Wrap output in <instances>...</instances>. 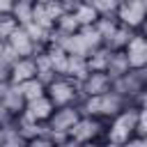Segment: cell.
<instances>
[{
    "mask_svg": "<svg viewBox=\"0 0 147 147\" xmlns=\"http://www.w3.org/2000/svg\"><path fill=\"white\" fill-rule=\"evenodd\" d=\"M80 113L83 115H90V117H101V119H113L117 113H122L129 101L124 96H119L117 92H106V94H99V96H83L80 99Z\"/></svg>",
    "mask_w": 147,
    "mask_h": 147,
    "instance_id": "1",
    "label": "cell"
},
{
    "mask_svg": "<svg viewBox=\"0 0 147 147\" xmlns=\"http://www.w3.org/2000/svg\"><path fill=\"white\" fill-rule=\"evenodd\" d=\"M136 124H138V106L129 103L122 113H117L113 119H108L103 140L108 145H126L131 138H136Z\"/></svg>",
    "mask_w": 147,
    "mask_h": 147,
    "instance_id": "2",
    "label": "cell"
},
{
    "mask_svg": "<svg viewBox=\"0 0 147 147\" xmlns=\"http://www.w3.org/2000/svg\"><path fill=\"white\" fill-rule=\"evenodd\" d=\"M46 96L53 101L55 108L74 106V103H80V99H83L80 85L76 80H71L69 76H57L53 83H48L46 85Z\"/></svg>",
    "mask_w": 147,
    "mask_h": 147,
    "instance_id": "3",
    "label": "cell"
},
{
    "mask_svg": "<svg viewBox=\"0 0 147 147\" xmlns=\"http://www.w3.org/2000/svg\"><path fill=\"white\" fill-rule=\"evenodd\" d=\"M80 117H83V113H80V106H78V103L55 108V110H53V115H51V119L46 122L48 133L60 142V140L69 138V131L74 129V124H76Z\"/></svg>",
    "mask_w": 147,
    "mask_h": 147,
    "instance_id": "4",
    "label": "cell"
},
{
    "mask_svg": "<svg viewBox=\"0 0 147 147\" xmlns=\"http://www.w3.org/2000/svg\"><path fill=\"white\" fill-rule=\"evenodd\" d=\"M106 126H108L106 119L83 115V117L74 124V129L69 131V138L78 140L80 145H87V142H92V140H103V138H106Z\"/></svg>",
    "mask_w": 147,
    "mask_h": 147,
    "instance_id": "5",
    "label": "cell"
},
{
    "mask_svg": "<svg viewBox=\"0 0 147 147\" xmlns=\"http://www.w3.org/2000/svg\"><path fill=\"white\" fill-rule=\"evenodd\" d=\"M115 16L122 25L131 30H140V25L147 18V0H122L115 9Z\"/></svg>",
    "mask_w": 147,
    "mask_h": 147,
    "instance_id": "6",
    "label": "cell"
},
{
    "mask_svg": "<svg viewBox=\"0 0 147 147\" xmlns=\"http://www.w3.org/2000/svg\"><path fill=\"white\" fill-rule=\"evenodd\" d=\"M145 90V78L138 69H131L117 78H113V92H117L119 96H124L129 103L136 101V96Z\"/></svg>",
    "mask_w": 147,
    "mask_h": 147,
    "instance_id": "7",
    "label": "cell"
},
{
    "mask_svg": "<svg viewBox=\"0 0 147 147\" xmlns=\"http://www.w3.org/2000/svg\"><path fill=\"white\" fill-rule=\"evenodd\" d=\"M5 44L16 53V57H34L39 51H44L41 46H37V44H34V39L30 37V32H28L23 25H18Z\"/></svg>",
    "mask_w": 147,
    "mask_h": 147,
    "instance_id": "8",
    "label": "cell"
},
{
    "mask_svg": "<svg viewBox=\"0 0 147 147\" xmlns=\"http://www.w3.org/2000/svg\"><path fill=\"white\" fill-rule=\"evenodd\" d=\"M78 85H80L83 96H99L113 90V78L108 71H90Z\"/></svg>",
    "mask_w": 147,
    "mask_h": 147,
    "instance_id": "9",
    "label": "cell"
},
{
    "mask_svg": "<svg viewBox=\"0 0 147 147\" xmlns=\"http://www.w3.org/2000/svg\"><path fill=\"white\" fill-rule=\"evenodd\" d=\"M126 51V55H129V64H131V69H145L147 67V37L142 34V32H133V37H131V41H129V46L124 48Z\"/></svg>",
    "mask_w": 147,
    "mask_h": 147,
    "instance_id": "10",
    "label": "cell"
},
{
    "mask_svg": "<svg viewBox=\"0 0 147 147\" xmlns=\"http://www.w3.org/2000/svg\"><path fill=\"white\" fill-rule=\"evenodd\" d=\"M53 110H55L53 101H51V99L44 94V96H39V99H32V101H28V103H25V110H23V115H25V117H30V119H34V122H41V124H46V122L51 119Z\"/></svg>",
    "mask_w": 147,
    "mask_h": 147,
    "instance_id": "11",
    "label": "cell"
},
{
    "mask_svg": "<svg viewBox=\"0 0 147 147\" xmlns=\"http://www.w3.org/2000/svg\"><path fill=\"white\" fill-rule=\"evenodd\" d=\"M30 78H37V64H34V57H18L11 62L9 67V80L14 85H21Z\"/></svg>",
    "mask_w": 147,
    "mask_h": 147,
    "instance_id": "12",
    "label": "cell"
},
{
    "mask_svg": "<svg viewBox=\"0 0 147 147\" xmlns=\"http://www.w3.org/2000/svg\"><path fill=\"white\" fill-rule=\"evenodd\" d=\"M2 101V106L7 108V113L11 115V117H18L23 110H25V96H23V92H21V85H9L7 87V92H5V96L0 99Z\"/></svg>",
    "mask_w": 147,
    "mask_h": 147,
    "instance_id": "13",
    "label": "cell"
},
{
    "mask_svg": "<svg viewBox=\"0 0 147 147\" xmlns=\"http://www.w3.org/2000/svg\"><path fill=\"white\" fill-rule=\"evenodd\" d=\"M14 124H16V129H18V133L30 142L32 138H37V136H41V133H46L48 131V126L46 124H41V122H34V119H30V117H25L23 113L18 115V117H14Z\"/></svg>",
    "mask_w": 147,
    "mask_h": 147,
    "instance_id": "14",
    "label": "cell"
},
{
    "mask_svg": "<svg viewBox=\"0 0 147 147\" xmlns=\"http://www.w3.org/2000/svg\"><path fill=\"white\" fill-rule=\"evenodd\" d=\"M34 64H37V78H39L44 85H48V83H53V80L57 78V74H55V69H53V62H51V55H48L46 48L34 55Z\"/></svg>",
    "mask_w": 147,
    "mask_h": 147,
    "instance_id": "15",
    "label": "cell"
},
{
    "mask_svg": "<svg viewBox=\"0 0 147 147\" xmlns=\"http://www.w3.org/2000/svg\"><path fill=\"white\" fill-rule=\"evenodd\" d=\"M85 60H87V69H90V71H108V64H110V48L103 44V46L94 48Z\"/></svg>",
    "mask_w": 147,
    "mask_h": 147,
    "instance_id": "16",
    "label": "cell"
},
{
    "mask_svg": "<svg viewBox=\"0 0 147 147\" xmlns=\"http://www.w3.org/2000/svg\"><path fill=\"white\" fill-rule=\"evenodd\" d=\"M126 71H131L126 51H110V64H108V74H110V78H117V76L126 74Z\"/></svg>",
    "mask_w": 147,
    "mask_h": 147,
    "instance_id": "17",
    "label": "cell"
},
{
    "mask_svg": "<svg viewBox=\"0 0 147 147\" xmlns=\"http://www.w3.org/2000/svg\"><path fill=\"white\" fill-rule=\"evenodd\" d=\"M133 32H136V30H131V28H126V25L119 23V28L115 30V34L106 41V46H108L110 51H124V48L129 46L131 37H133Z\"/></svg>",
    "mask_w": 147,
    "mask_h": 147,
    "instance_id": "18",
    "label": "cell"
},
{
    "mask_svg": "<svg viewBox=\"0 0 147 147\" xmlns=\"http://www.w3.org/2000/svg\"><path fill=\"white\" fill-rule=\"evenodd\" d=\"M96 30L101 32V37H103V44L115 34V30L119 28V18L115 16V14H101L99 18H96Z\"/></svg>",
    "mask_w": 147,
    "mask_h": 147,
    "instance_id": "19",
    "label": "cell"
},
{
    "mask_svg": "<svg viewBox=\"0 0 147 147\" xmlns=\"http://www.w3.org/2000/svg\"><path fill=\"white\" fill-rule=\"evenodd\" d=\"M25 145H28V140L18 133L14 119L7 122V124L2 126V147H25Z\"/></svg>",
    "mask_w": 147,
    "mask_h": 147,
    "instance_id": "20",
    "label": "cell"
},
{
    "mask_svg": "<svg viewBox=\"0 0 147 147\" xmlns=\"http://www.w3.org/2000/svg\"><path fill=\"white\" fill-rule=\"evenodd\" d=\"M87 74H90V69H87V60L80 57V55H69V69H67V76H69L71 80L80 83Z\"/></svg>",
    "mask_w": 147,
    "mask_h": 147,
    "instance_id": "21",
    "label": "cell"
},
{
    "mask_svg": "<svg viewBox=\"0 0 147 147\" xmlns=\"http://www.w3.org/2000/svg\"><path fill=\"white\" fill-rule=\"evenodd\" d=\"M80 28H83V25L78 23L76 14H74V11H64V14L55 21V28H53V30H57V32H62V34H76Z\"/></svg>",
    "mask_w": 147,
    "mask_h": 147,
    "instance_id": "22",
    "label": "cell"
},
{
    "mask_svg": "<svg viewBox=\"0 0 147 147\" xmlns=\"http://www.w3.org/2000/svg\"><path fill=\"white\" fill-rule=\"evenodd\" d=\"M34 5H37L34 0H16L11 16L18 21V25H28V23L32 21V11H34Z\"/></svg>",
    "mask_w": 147,
    "mask_h": 147,
    "instance_id": "23",
    "label": "cell"
},
{
    "mask_svg": "<svg viewBox=\"0 0 147 147\" xmlns=\"http://www.w3.org/2000/svg\"><path fill=\"white\" fill-rule=\"evenodd\" d=\"M32 21H34L37 25L46 28V30H53V28H55V18H53V14H51L48 5H41V2H37V5H34V11H32Z\"/></svg>",
    "mask_w": 147,
    "mask_h": 147,
    "instance_id": "24",
    "label": "cell"
},
{
    "mask_svg": "<svg viewBox=\"0 0 147 147\" xmlns=\"http://www.w3.org/2000/svg\"><path fill=\"white\" fill-rule=\"evenodd\" d=\"M76 18H78V23L80 25H94L96 23V18L101 16L99 14V9L96 7H92V5H87V2H80L78 7H76Z\"/></svg>",
    "mask_w": 147,
    "mask_h": 147,
    "instance_id": "25",
    "label": "cell"
},
{
    "mask_svg": "<svg viewBox=\"0 0 147 147\" xmlns=\"http://www.w3.org/2000/svg\"><path fill=\"white\" fill-rule=\"evenodd\" d=\"M78 34H80V37H83V41L87 44L90 53H92L94 48L103 46V37H101V32L96 30V25H83V28L78 30Z\"/></svg>",
    "mask_w": 147,
    "mask_h": 147,
    "instance_id": "26",
    "label": "cell"
},
{
    "mask_svg": "<svg viewBox=\"0 0 147 147\" xmlns=\"http://www.w3.org/2000/svg\"><path fill=\"white\" fill-rule=\"evenodd\" d=\"M21 92H23L25 101H32V99H39V96L46 94V85L39 78H30V80L21 83Z\"/></svg>",
    "mask_w": 147,
    "mask_h": 147,
    "instance_id": "27",
    "label": "cell"
},
{
    "mask_svg": "<svg viewBox=\"0 0 147 147\" xmlns=\"http://www.w3.org/2000/svg\"><path fill=\"white\" fill-rule=\"evenodd\" d=\"M16 28H18V21L11 14H0V41H7Z\"/></svg>",
    "mask_w": 147,
    "mask_h": 147,
    "instance_id": "28",
    "label": "cell"
},
{
    "mask_svg": "<svg viewBox=\"0 0 147 147\" xmlns=\"http://www.w3.org/2000/svg\"><path fill=\"white\" fill-rule=\"evenodd\" d=\"M28 147H57V140L46 131V133H41V136H37V138H32V140L28 142Z\"/></svg>",
    "mask_w": 147,
    "mask_h": 147,
    "instance_id": "29",
    "label": "cell"
},
{
    "mask_svg": "<svg viewBox=\"0 0 147 147\" xmlns=\"http://www.w3.org/2000/svg\"><path fill=\"white\" fill-rule=\"evenodd\" d=\"M136 136L147 140V108H138V124H136Z\"/></svg>",
    "mask_w": 147,
    "mask_h": 147,
    "instance_id": "30",
    "label": "cell"
},
{
    "mask_svg": "<svg viewBox=\"0 0 147 147\" xmlns=\"http://www.w3.org/2000/svg\"><path fill=\"white\" fill-rule=\"evenodd\" d=\"M60 2V7L64 9V11H76V7L83 2V0H57Z\"/></svg>",
    "mask_w": 147,
    "mask_h": 147,
    "instance_id": "31",
    "label": "cell"
},
{
    "mask_svg": "<svg viewBox=\"0 0 147 147\" xmlns=\"http://www.w3.org/2000/svg\"><path fill=\"white\" fill-rule=\"evenodd\" d=\"M16 0H0V14H11Z\"/></svg>",
    "mask_w": 147,
    "mask_h": 147,
    "instance_id": "32",
    "label": "cell"
},
{
    "mask_svg": "<svg viewBox=\"0 0 147 147\" xmlns=\"http://www.w3.org/2000/svg\"><path fill=\"white\" fill-rule=\"evenodd\" d=\"M133 103H136L138 108H147V85H145V90L136 96V101H133Z\"/></svg>",
    "mask_w": 147,
    "mask_h": 147,
    "instance_id": "33",
    "label": "cell"
},
{
    "mask_svg": "<svg viewBox=\"0 0 147 147\" xmlns=\"http://www.w3.org/2000/svg\"><path fill=\"white\" fill-rule=\"evenodd\" d=\"M11 119H14V117L7 113V108H5V106H2V101H0V126H5V124H7V122H11Z\"/></svg>",
    "mask_w": 147,
    "mask_h": 147,
    "instance_id": "34",
    "label": "cell"
},
{
    "mask_svg": "<svg viewBox=\"0 0 147 147\" xmlns=\"http://www.w3.org/2000/svg\"><path fill=\"white\" fill-rule=\"evenodd\" d=\"M57 147H83V145L78 140H74V138H64V140L57 142Z\"/></svg>",
    "mask_w": 147,
    "mask_h": 147,
    "instance_id": "35",
    "label": "cell"
},
{
    "mask_svg": "<svg viewBox=\"0 0 147 147\" xmlns=\"http://www.w3.org/2000/svg\"><path fill=\"white\" fill-rule=\"evenodd\" d=\"M83 147H110L106 140H92V142H87V145H83Z\"/></svg>",
    "mask_w": 147,
    "mask_h": 147,
    "instance_id": "36",
    "label": "cell"
},
{
    "mask_svg": "<svg viewBox=\"0 0 147 147\" xmlns=\"http://www.w3.org/2000/svg\"><path fill=\"white\" fill-rule=\"evenodd\" d=\"M138 32H142V34H145V37H147V18H145V23H142V25H140V30H138Z\"/></svg>",
    "mask_w": 147,
    "mask_h": 147,
    "instance_id": "37",
    "label": "cell"
},
{
    "mask_svg": "<svg viewBox=\"0 0 147 147\" xmlns=\"http://www.w3.org/2000/svg\"><path fill=\"white\" fill-rule=\"evenodd\" d=\"M34 2H41V5H48V2H53V0H34Z\"/></svg>",
    "mask_w": 147,
    "mask_h": 147,
    "instance_id": "38",
    "label": "cell"
},
{
    "mask_svg": "<svg viewBox=\"0 0 147 147\" xmlns=\"http://www.w3.org/2000/svg\"><path fill=\"white\" fill-rule=\"evenodd\" d=\"M0 147H2V126H0Z\"/></svg>",
    "mask_w": 147,
    "mask_h": 147,
    "instance_id": "39",
    "label": "cell"
},
{
    "mask_svg": "<svg viewBox=\"0 0 147 147\" xmlns=\"http://www.w3.org/2000/svg\"><path fill=\"white\" fill-rule=\"evenodd\" d=\"M110 147H126V145H110Z\"/></svg>",
    "mask_w": 147,
    "mask_h": 147,
    "instance_id": "40",
    "label": "cell"
},
{
    "mask_svg": "<svg viewBox=\"0 0 147 147\" xmlns=\"http://www.w3.org/2000/svg\"><path fill=\"white\" fill-rule=\"evenodd\" d=\"M115 2H117V5H119V2H122V0H115Z\"/></svg>",
    "mask_w": 147,
    "mask_h": 147,
    "instance_id": "41",
    "label": "cell"
},
{
    "mask_svg": "<svg viewBox=\"0 0 147 147\" xmlns=\"http://www.w3.org/2000/svg\"><path fill=\"white\" fill-rule=\"evenodd\" d=\"M25 147H28V145H25Z\"/></svg>",
    "mask_w": 147,
    "mask_h": 147,
    "instance_id": "42",
    "label": "cell"
}]
</instances>
